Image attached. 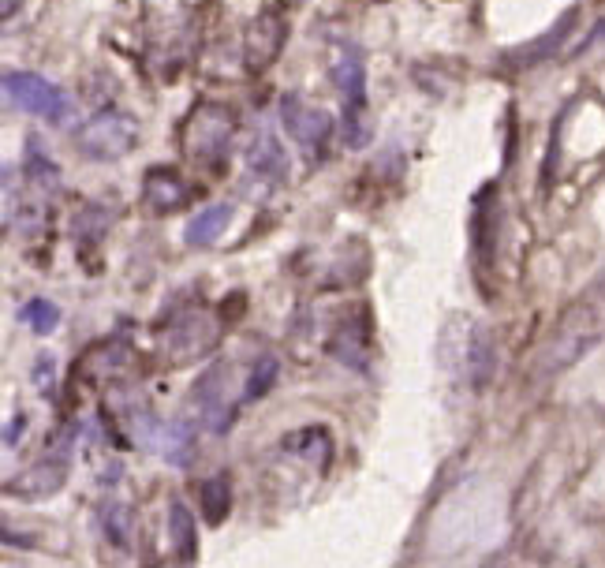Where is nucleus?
<instances>
[{
  "label": "nucleus",
  "instance_id": "27",
  "mask_svg": "<svg viewBox=\"0 0 605 568\" xmlns=\"http://www.w3.org/2000/svg\"><path fill=\"white\" fill-rule=\"evenodd\" d=\"M366 139H370V128H366L363 120V109L344 105V142L348 146H366Z\"/></svg>",
  "mask_w": 605,
  "mask_h": 568
},
{
  "label": "nucleus",
  "instance_id": "24",
  "mask_svg": "<svg viewBox=\"0 0 605 568\" xmlns=\"http://www.w3.org/2000/svg\"><path fill=\"white\" fill-rule=\"evenodd\" d=\"M98 527H101V535L113 542V546H120V550L131 546V509H127L124 501H101L98 505Z\"/></svg>",
  "mask_w": 605,
  "mask_h": 568
},
{
  "label": "nucleus",
  "instance_id": "9",
  "mask_svg": "<svg viewBox=\"0 0 605 568\" xmlns=\"http://www.w3.org/2000/svg\"><path fill=\"white\" fill-rule=\"evenodd\" d=\"M191 393H195L198 419L206 423V430H210V434H228V430H232V419H236V408H232V397H228L225 363H210V367L202 370Z\"/></svg>",
  "mask_w": 605,
  "mask_h": 568
},
{
  "label": "nucleus",
  "instance_id": "12",
  "mask_svg": "<svg viewBox=\"0 0 605 568\" xmlns=\"http://www.w3.org/2000/svg\"><path fill=\"white\" fill-rule=\"evenodd\" d=\"M579 23V8H568V12L553 23V27L546 30V34H538L535 42L527 45H516V49H508L505 57H501V64L512 71H523V68H538V64H549V60L557 57L564 49V42L572 38V30H576Z\"/></svg>",
  "mask_w": 605,
  "mask_h": 568
},
{
  "label": "nucleus",
  "instance_id": "2",
  "mask_svg": "<svg viewBox=\"0 0 605 568\" xmlns=\"http://www.w3.org/2000/svg\"><path fill=\"white\" fill-rule=\"evenodd\" d=\"M236 128H240L236 109H228L221 101H202L183 124V154L191 157L195 165H202V169H217L228 157V150H232Z\"/></svg>",
  "mask_w": 605,
  "mask_h": 568
},
{
  "label": "nucleus",
  "instance_id": "3",
  "mask_svg": "<svg viewBox=\"0 0 605 568\" xmlns=\"http://www.w3.org/2000/svg\"><path fill=\"white\" fill-rule=\"evenodd\" d=\"M221 344V322L202 307H187V311L172 314L169 326L157 333V355L165 367H187L206 359Z\"/></svg>",
  "mask_w": 605,
  "mask_h": 568
},
{
  "label": "nucleus",
  "instance_id": "7",
  "mask_svg": "<svg viewBox=\"0 0 605 568\" xmlns=\"http://www.w3.org/2000/svg\"><path fill=\"white\" fill-rule=\"evenodd\" d=\"M281 116L288 135L299 142V150L307 154V161H322L325 142L333 135V116L325 109H314L299 94H284L281 98Z\"/></svg>",
  "mask_w": 605,
  "mask_h": 568
},
{
  "label": "nucleus",
  "instance_id": "13",
  "mask_svg": "<svg viewBox=\"0 0 605 568\" xmlns=\"http://www.w3.org/2000/svg\"><path fill=\"white\" fill-rule=\"evenodd\" d=\"M191 199V187L183 180L180 172L169 169V165H154V169H146L142 176V206L154 213H172L187 206Z\"/></svg>",
  "mask_w": 605,
  "mask_h": 568
},
{
  "label": "nucleus",
  "instance_id": "33",
  "mask_svg": "<svg viewBox=\"0 0 605 568\" xmlns=\"http://www.w3.org/2000/svg\"><path fill=\"white\" fill-rule=\"evenodd\" d=\"M292 4H299V0H292Z\"/></svg>",
  "mask_w": 605,
  "mask_h": 568
},
{
  "label": "nucleus",
  "instance_id": "31",
  "mask_svg": "<svg viewBox=\"0 0 605 568\" xmlns=\"http://www.w3.org/2000/svg\"><path fill=\"white\" fill-rule=\"evenodd\" d=\"M15 8H19V0H4V8H0V15H4V19H12Z\"/></svg>",
  "mask_w": 605,
  "mask_h": 568
},
{
  "label": "nucleus",
  "instance_id": "11",
  "mask_svg": "<svg viewBox=\"0 0 605 568\" xmlns=\"http://www.w3.org/2000/svg\"><path fill=\"white\" fill-rule=\"evenodd\" d=\"M456 363H460V374H464V382L482 393L493 378V367H497V352H493V341H490V329L479 326L475 318H464V337H460V355H456Z\"/></svg>",
  "mask_w": 605,
  "mask_h": 568
},
{
  "label": "nucleus",
  "instance_id": "30",
  "mask_svg": "<svg viewBox=\"0 0 605 568\" xmlns=\"http://www.w3.org/2000/svg\"><path fill=\"white\" fill-rule=\"evenodd\" d=\"M598 42H605V19H598V23H594V30L576 45V53H572V57H583V53H587V49H594Z\"/></svg>",
  "mask_w": 605,
  "mask_h": 568
},
{
  "label": "nucleus",
  "instance_id": "17",
  "mask_svg": "<svg viewBox=\"0 0 605 568\" xmlns=\"http://www.w3.org/2000/svg\"><path fill=\"white\" fill-rule=\"evenodd\" d=\"M281 449L292 453L296 460L310 464L318 471H329V460H333V434L325 426H303V430H292L281 438Z\"/></svg>",
  "mask_w": 605,
  "mask_h": 568
},
{
  "label": "nucleus",
  "instance_id": "22",
  "mask_svg": "<svg viewBox=\"0 0 605 568\" xmlns=\"http://www.w3.org/2000/svg\"><path fill=\"white\" fill-rule=\"evenodd\" d=\"M198 505H202V516H206L210 527L225 524V516L232 512V479H228V471H217V475H210L206 483L198 486Z\"/></svg>",
  "mask_w": 605,
  "mask_h": 568
},
{
  "label": "nucleus",
  "instance_id": "20",
  "mask_svg": "<svg viewBox=\"0 0 605 568\" xmlns=\"http://www.w3.org/2000/svg\"><path fill=\"white\" fill-rule=\"evenodd\" d=\"M169 542L176 557H180L183 565H191L198 557V524H195V512L183 505L180 497H172L169 501Z\"/></svg>",
  "mask_w": 605,
  "mask_h": 568
},
{
  "label": "nucleus",
  "instance_id": "26",
  "mask_svg": "<svg viewBox=\"0 0 605 568\" xmlns=\"http://www.w3.org/2000/svg\"><path fill=\"white\" fill-rule=\"evenodd\" d=\"M19 322L34 329L38 337H49V333L60 326V307L53 299H30L27 307L19 311Z\"/></svg>",
  "mask_w": 605,
  "mask_h": 568
},
{
  "label": "nucleus",
  "instance_id": "19",
  "mask_svg": "<svg viewBox=\"0 0 605 568\" xmlns=\"http://www.w3.org/2000/svg\"><path fill=\"white\" fill-rule=\"evenodd\" d=\"M157 453L169 468H187L191 456H195V423L187 419H176V423H165L161 434H157Z\"/></svg>",
  "mask_w": 605,
  "mask_h": 568
},
{
  "label": "nucleus",
  "instance_id": "25",
  "mask_svg": "<svg viewBox=\"0 0 605 568\" xmlns=\"http://www.w3.org/2000/svg\"><path fill=\"white\" fill-rule=\"evenodd\" d=\"M277 374H281V359H277V355L254 359L251 374H247V385H243V404L266 397L269 389H273V382H277Z\"/></svg>",
  "mask_w": 605,
  "mask_h": 568
},
{
  "label": "nucleus",
  "instance_id": "23",
  "mask_svg": "<svg viewBox=\"0 0 605 568\" xmlns=\"http://www.w3.org/2000/svg\"><path fill=\"white\" fill-rule=\"evenodd\" d=\"M23 176H27L34 187H42V191H53L60 184V165L53 157L42 150V142L38 135H30L27 139V157H23Z\"/></svg>",
  "mask_w": 605,
  "mask_h": 568
},
{
  "label": "nucleus",
  "instance_id": "16",
  "mask_svg": "<svg viewBox=\"0 0 605 568\" xmlns=\"http://www.w3.org/2000/svg\"><path fill=\"white\" fill-rule=\"evenodd\" d=\"M329 352L337 355L344 367L366 370V363H370V318H366V311H359L355 318H344L333 329Z\"/></svg>",
  "mask_w": 605,
  "mask_h": 568
},
{
  "label": "nucleus",
  "instance_id": "4",
  "mask_svg": "<svg viewBox=\"0 0 605 568\" xmlns=\"http://www.w3.org/2000/svg\"><path fill=\"white\" fill-rule=\"evenodd\" d=\"M75 434L79 426H64L57 438L45 445V456H38L30 468H23L19 475H12L4 483V497H19V501H42L53 497L60 486L68 483V464L71 449H75Z\"/></svg>",
  "mask_w": 605,
  "mask_h": 568
},
{
  "label": "nucleus",
  "instance_id": "28",
  "mask_svg": "<svg viewBox=\"0 0 605 568\" xmlns=\"http://www.w3.org/2000/svg\"><path fill=\"white\" fill-rule=\"evenodd\" d=\"M34 385H38L42 397L53 393V385H57V359L53 355H38L34 359Z\"/></svg>",
  "mask_w": 605,
  "mask_h": 568
},
{
  "label": "nucleus",
  "instance_id": "21",
  "mask_svg": "<svg viewBox=\"0 0 605 568\" xmlns=\"http://www.w3.org/2000/svg\"><path fill=\"white\" fill-rule=\"evenodd\" d=\"M228 221H232V206H228V202L206 206V210L195 213V217L183 225V243H187V247H210L228 228Z\"/></svg>",
  "mask_w": 605,
  "mask_h": 568
},
{
  "label": "nucleus",
  "instance_id": "10",
  "mask_svg": "<svg viewBox=\"0 0 605 568\" xmlns=\"http://www.w3.org/2000/svg\"><path fill=\"white\" fill-rule=\"evenodd\" d=\"M497 228H501V199H497V184L482 187L471 206V255H475V270L479 281L497 262Z\"/></svg>",
  "mask_w": 605,
  "mask_h": 568
},
{
  "label": "nucleus",
  "instance_id": "15",
  "mask_svg": "<svg viewBox=\"0 0 605 568\" xmlns=\"http://www.w3.org/2000/svg\"><path fill=\"white\" fill-rule=\"evenodd\" d=\"M329 79L337 86V94L344 98V105H355V109H366V64L363 53L355 42H340V53L329 68Z\"/></svg>",
  "mask_w": 605,
  "mask_h": 568
},
{
  "label": "nucleus",
  "instance_id": "14",
  "mask_svg": "<svg viewBox=\"0 0 605 568\" xmlns=\"http://www.w3.org/2000/svg\"><path fill=\"white\" fill-rule=\"evenodd\" d=\"M131 370V348L124 341H98L94 348H86L79 374L90 385H116Z\"/></svg>",
  "mask_w": 605,
  "mask_h": 568
},
{
  "label": "nucleus",
  "instance_id": "8",
  "mask_svg": "<svg viewBox=\"0 0 605 568\" xmlns=\"http://www.w3.org/2000/svg\"><path fill=\"white\" fill-rule=\"evenodd\" d=\"M284 42H288V19L277 8L258 12L243 30V64L247 71H266L277 64Z\"/></svg>",
  "mask_w": 605,
  "mask_h": 568
},
{
  "label": "nucleus",
  "instance_id": "32",
  "mask_svg": "<svg viewBox=\"0 0 605 568\" xmlns=\"http://www.w3.org/2000/svg\"><path fill=\"white\" fill-rule=\"evenodd\" d=\"M374 4H389V0H374Z\"/></svg>",
  "mask_w": 605,
  "mask_h": 568
},
{
  "label": "nucleus",
  "instance_id": "29",
  "mask_svg": "<svg viewBox=\"0 0 605 568\" xmlns=\"http://www.w3.org/2000/svg\"><path fill=\"white\" fill-rule=\"evenodd\" d=\"M23 434H27V412H19V415H12V419H8V430H4V445H8V449H15Z\"/></svg>",
  "mask_w": 605,
  "mask_h": 568
},
{
  "label": "nucleus",
  "instance_id": "5",
  "mask_svg": "<svg viewBox=\"0 0 605 568\" xmlns=\"http://www.w3.org/2000/svg\"><path fill=\"white\" fill-rule=\"evenodd\" d=\"M75 146L90 161H120L139 146V120L124 109H101L75 131Z\"/></svg>",
  "mask_w": 605,
  "mask_h": 568
},
{
  "label": "nucleus",
  "instance_id": "18",
  "mask_svg": "<svg viewBox=\"0 0 605 568\" xmlns=\"http://www.w3.org/2000/svg\"><path fill=\"white\" fill-rule=\"evenodd\" d=\"M247 169L262 180H273V184H281L288 176V157H284V146L277 142L273 131H258V139L247 150Z\"/></svg>",
  "mask_w": 605,
  "mask_h": 568
},
{
  "label": "nucleus",
  "instance_id": "1",
  "mask_svg": "<svg viewBox=\"0 0 605 568\" xmlns=\"http://www.w3.org/2000/svg\"><path fill=\"white\" fill-rule=\"evenodd\" d=\"M605 341V277L572 299L561 311V318L553 322L546 333V341L538 344V352L531 355V382H549L564 374L568 367H576L583 355L598 348Z\"/></svg>",
  "mask_w": 605,
  "mask_h": 568
},
{
  "label": "nucleus",
  "instance_id": "6",
  "mask_svg": "<svg viewBox=\"0 0 605 568\" xmlns=\"http://www.w3.org/2000/svg\"><path fill=\"white\" fill-rule=\"evenodd\" d=\"M4 94H8V101L19 105L23 113L42 116L49 124H60V120L71 113L68 90L60 83H49L45 75H34V71H8V75H4Z\"/></svg>",
  "mask_w": 605,
  "mask_h": 568
}]
</instances>
